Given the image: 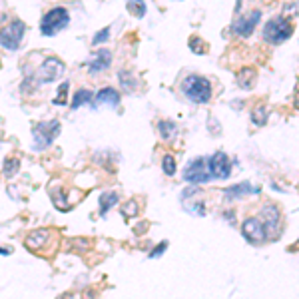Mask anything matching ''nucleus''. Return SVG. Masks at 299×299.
Masks as SVG:
<instances>
[{
    "mask_svg": "<svg viewBox=\"0 0 299 299\" xmlns=\"http://www.w3.org/2000/svg\"><path fill=\"white\" fill-rule=\"evenodd\" d=\"M182 92L192 100L194 104H207L211 100V84L203 76L190 74L182 82Z\"/></svg>",
    "mask_w": 299,
    "mask_h": 299,
    "instance_id": "obj_1",
    "label": "nucleus"
},
{
    "mask_svg": "<svg viewBox=\"0 0 299 299\" xmlns=\"http://www.w3.org/2000/svg\"><path fill=\"white\" fill-rule=\"evenodd\" d=\"M68 24H70V14H68L66 8L62 6H56L52 10H48L42 20H40V32L44 36H54L60 30H64Z\"/></svg>",
    "mask_w": 299,
    "mask_h": 299,
    "instance_id": "obj_2",
    "label": "nucleus"
},
{
    "mask_svg": "<svg viewBox=\"0 0 299 299\" xmlns=\"http://www.w3.org/2000/svg\"><path fill=\"white\" fill-rule=\"evenodd\" d=\"M293 34V24L283 18V16H275L264 26V40L269 44H281L285 40H289Z\"/></svg>",
    "mask_w": 299,
    "mask_h": 299,
    "instance_id": "obj_3",
    "label": "nucleus"
},
{
    "mask_svg": "<svg viewBox=\"0 0 299 299\" xmlns=\"http://www.w3.org/2000/svg\"><path fill=\"white\" fill-rule=\"evenodd\" d=\"M60 134V122L58 120H50V122H38V124H34L32 126V148L36 152H40V150H44V148H48L54 140H56V136Z\"/></svg>",
    "mask_w": 299,
    "mask_h": 299,
    "instance_id": "obj_4",
    "label": "nucleus"
},
{
    "mask_svg": "<svg viewBox=\"0 0 299 299\" xmlns=\"http://www.w3.org/2000/svg\"><path fill=\"white\" fill-rule=\"evenodd\" d=\"M64 62L62 60H58L56 56H48L44 62H42V66L36 70V74H34L30 80H26V82H30V84H44V82H54V80H58L62 74H64Z\"/></svg>",
    "mask_w": 299,
    "mask_h": 299,
    "instance_id": "obj_5",
    "label": "nucleus"
},
{
    "mask_svg": "<svg viewBox=\"0 0 299 299\" xmlns=\"http://www.w3.org/2000/svg\"><path fill=\"white\" fill-rule=\"evenodd\" d=\"M24 32H26V24L22 20H12L8 22L4 28H0V46L14 52L20 48L22 44V38H24Z\"/></svg>",
    "mask_w": 299,
    "mask_h": 299,
    "instance_id": "obj_6",
    "label": "nucleus"
},
{
    "mask_svg": "<svg viewBox=\"0 0 299 299\" xmlns=\"http://www.w3.org/2000/svg\"><path fill=\"white\" fill-rule=\"evenodd\" d=\"M184 180L190 182V184H196V186L209 182L211 174H209V167H207V160H203V158L192 160L184 169Z\"/></svg>",
    "mask_w": 299,
    "mask_h": 299,
    "instance_id": "obj_7",
    "label": "nucleus"
},
{
    "mask_svg": "<svg viewBox=\"0 0 299 299\" xmlns=\"http://www.w3.org/2000/svg\"><path fill=\"white\" fill-rule=\"evenodd\" d=\"M241 233H243V237H245L249 243H255V245L264 243L267 239L266 228H264V224H262L260 218H247V220L243 222V226H241Z\"/></svg>",
    "mask_w": 299,
    "mask_h": 299,
    "instance_id": "obj_8",
    "label": "nucleus"
},
{
    "mask_svg": "<svg viewBox=\"0 0 299 299\" xmlns=\"http://www.w3.org/2000/svg\"><path fill=\"white\" fill-rule=\"evenodd\" d=\"M260 20H262V12H260V10H251L249 14L241 16V18H237V20L233 22L232 32L237 34V36H241V38H247V36H251V32L255 30V26L260 24Z\"/></svg>",
    "mask_w": 299,
    "mask_h": 299,
    "instance_id": "obj_9",
    "label": "nucleus"
},
{
    "mask_svg": "<svg viewBox=\"0 0 299 299\" xmlns=\"http://www.w3.org/2000/svg\"><path fill=\"white\" fill-rule=\"evenodd\" d=\"M207 167H209L211 178H218V180H226V178H230V174H232V164H230L226 152H216V154L207 160Z\"/></svg>",
    "mask_w": 299,
    "mask_h": 299,
    "instance_id": "obj_10",
    "label": "nucleus"
},
{
    "mask_svg": "<svg viewBox=\"0 0 299 299\" xmlns=\"http://www.w3.org/2000/svg\"><path fill=\"white\" fill-rule=\"evenodd\" d=\"M279 222H281L279 207L275 203L264 205V228H266L267 237H277V233H279Z\"/></svg>",
    "mask_w": 299,
    "mask_h": 299,
    "instance_id": "obj_11",
    "label": "nucleus"
},
{
    "mask_svg": "<svg viewBox=\"0 0 299 299\" xmlns=\"http://www.w3.org/2000/svg\"><path fill=\"white\" fill-rule=\"evenodd\" d=\"M110 64H112V52L102 48L98 52H94V56L90 58V62H88V72H90V74H100V72L108 70Z\"/></svg>",
    "mask_w": 299,
    "mask_h": 299,
    "instance_id": "obj_12",
    "label": "nucleus"
},
{
    "mask_svg": "<svg viewBox=\"0 0 299 299\" xmlns=\"http://www.w3.org/2000/svg\"><path fill=\"white\" fill-rule=\"evenodd\" d=\"M94 104L96 106H112V108H116V106H120V92L116 90V88H102L98 94L94 96Z\"/></svg>",
    "mask_w": 299,
    "mask_h": 299,
    "instance_id": "obj_13",
    "label": "nucleus"
},
{
    "mask_svg": "<svg viewBox=\"0 0 299 299\" xmlns=\"http://www.w3.org/2000/svg\"><path fill=\"white\" fill-rule=\"evenodd\" d=\"M245 194H260V188L251 186L249 182H241V184H237V186L226 188V192H224V196H226L228 199L241 198V196H245Z\"/></svg>",
    "mask_w": 299,
    "mask_h": 299,
    "instance_id": "obj_14",
    "label": "nucleus"
},
{
    "mask_svg": "<svg viewBox=\"0 0 299 299\" xmlns=\"http://www.w3.org/2000/svg\"><path fill=\"white\" fill-rule=\"evenodd\" d=\"M235 80H237L239 88L249 90V88H253V84H255V70H253V68H241V70L237 72Z\"/></svg>",
    "mask_w": 299,
    "mask_h": 299,
    "instance_id": "obj_15",
    "label": "nucleus"
},
{
    "mask_svg": "<svg viewBox=\"0 0 299 299\" xmlns=\"http://www.w3.org/2000/svg\"><path fill=\"white\" fill-rule=\"evenodd\" d=\"M50 237V232L48 230H34L28 237H26V247L30 249H40Z\"/></svg>",
    "mask_w": 299,
    "mask_h": 299,
    "instance_id": "obj_16",
    "label": "nucleus"
},
{
    "mask_svg": "<svg viewBox=\"0 0 299 299\" xmlns=\"http://www.w3.org/2000/svg\"><path fill=\"white\" fill-rule=\"evenodd\" d=\"M92 100H94V94H92L90 90L80 88V90H76V94L72 96L70 108H72V110H76V108H80V106H84V104H92Z\"/></svg>",
    "mask_w": 299,
    "mask_h": 299,
    "instance_id": "obj_17",
    "label": "nucleus"
},
{
    "mask_svg": "<svg viewBox=\"0 0 299 299\" xmlns=\"http://www.w3.org/2000/svg\"><path fill=\"white\" fill-rule=\"evenodd\" d=\"M118 194H114V192H104L102 196H100V213L102 216H106L108 213V209H112L116 203H118Z\"/></svg>",
    "mask_w": 299,
    "mask_h": 299,
    "instance_id": "obj_18",
    "label": "nucleus"
},
{
    "mask_svg": "<svg viewBox=\"0 0 299 299\" xmlns=\"http://www.w3.org/2000/svg\"><path fill=\"white\" fill-rule=\"evenodd\" d=\"M267 116H269V112H267V106H264V104H260V106H255L251 110V122L255 126H266Z\"/></svg>",
    "mask_w": 299,
    "mask_h": 299,
    "instance_id": "obj_19",
    "label": "nucleus"
},
{
    "mask_svg": "<svg viewBox=\"0 0 299 299\" xmlns=\"http://www.w3.org/2000/svg\"><path fill=\"white\" fill-rule=\"evenodd\" d=\"M158 130H160L164 140H172L176 136V132H178V126L172 120H160L158 122Z\"/></svg>",
    "mask_w": 299,
    "mask_h": 299,
    "instance_id": "obj_20",
    "label": "nucleus"
},
{
    "mask_svg": "<svg viewBox=\"0 0 299 299\" xmlns=\"http://www.w3.org/2000/svg\"><path fill=\"white\" fill-rule=\"evenodd\" d=\"M18 169H20V160H18V158H8V160L4 162V167H2V172H4L6 178L16 176Z\"/></svg>",
    "mask_w": 299,
    "mask_h": 299,
    "instance_id": "obj_21",
    "label": "nucleus"
},
{
    "mask_svg": "<svg viewBox=\"0 0 299 299\" xmlns=\"http://www.w3.org/2000/svg\"><path fill=\"white\" fill-rule=\"evenodd\" d=\"M128 10L136 18H142L146 14V2L144 0H128Z\"/></svg>",
    "mask_w": 299,
    "mask_h": 299,
    "instance_id": "obj_22",
    "label": "nucleus"
},
{
    "mask_svg": "<svg viewBox=\"0 0 299 299\" xmlns=\"http://www.w3.org/2000/svg\"><path fill=\"white\" fill-rule=\"evenodd\" d=\"M118 78H120L122 86H126V90H128V92H134V90H136L138 82H136V78H134V76L130 74V72H128V70H122V72L118 74Z\"/></svg>",
    "mask_w": 299,
    "mask_h": 299,
    "instance_id": "obj_23",
    "label": "nucleus"
},
{
    "mask_svg": "<svg viewBox=\"0 0 299 299\" xmlns=\"http://www.w3.org/2000/svg\"><path fill=\"white\" fill-rule=\"evenodd\" d=\"M162 167H164V174H166V176H174V174H176V160H174L172 154H166V156H164Z\"/></svg>",
    "mask_w": 299,
    "mask_h": 299,
    "instance_id": "obj_24",
    "label": "nucleus"
},
{
    "mask_svg": "<svg viewBox=\"0 0 299 299\" xmlns=\"http://www.w3.org/2000/svg\"><path fill=\"white\" fill-rule=\"evenodd\" d=\"M136 213H138V201H136V199L126 201L124 207H122V216H124V218H134Z\"/></svg>",
    "mask_w": 299,
    "mask_h": 299,
    "instance_id": "obj_25",
    "label": "nucleus"
},
{
    "mask_svg": "<svg viewBox=\"0 0 299 299\" xmlns=\"http://www.w3.org/2000/svg\"><path fill=\"white\" fill-rule=\"evenodd\" d=\"M68 82H62L60 84V88H58V94H56V98H54V104L56 106H64L66 104V96H68Z\"/></svg>",
    "mask_w": 299,
    "mask_h": 299,
    "instance_id": "obj_26",
    "label": "nucleus"
},
{
    "mask_svg": "<svg viewBox=\"0 0 299 299\" xmlns=\"http://www.w3.org/2000/svg\"><path fill=\"white\" fill-rule=\"evenodd\" d=\"M190 48H192L194 54H203V50H205V46H203V42H201L199 36H192L190 38Z\"/></svg>",
    "mask_w": 299,
    "mask_h": 299,
    "instance_id": "obj_27",
    "label": "nucleus"
},
{
    "mask_svg": "<svg viewBox=\"0 0 299 299\" xmlns=\"http://www.w3.org/2000/svg\"><path fill=\"white\" fill-rule=\"evenodd\" d=\"M110 38V28L106 26V28H102V30H98V32L94 34V38H92V44L94 46H98V44H104L106 40Z\"/></svg>",
    "mask_w": 299,
    "mask_h": 299,
    "instance_id": "obj_28",
    "label": "nucleus"
},
{
    "mask_svg": "<svg viewBox=\"0 0 299 299\" xmlns=\"http://www.w3.org/2000/svg\"><path fill=\"white\" fill-rule=\"evenodd\" d=\"M166 249H167V241H162V243H160L156 249H152V251H150V260H154V258H160V255H162Z\"/></svg>",
    "mask_w": 299,
    "mask_h": 299,
    "instance_id": "obj_29",
    "label": "nucleus"
},
{
    "mask_svg": "<svg viewBox=\"0 0 299 299\" xmlns=\"http://www.w3.org/2000/svg\"><path fill=\"white\" fill-rule=\"evenodd\" d=\"M8 253H10L8 249H2V247H0V255H8Z\"/></svg>",
    "mask_w": 299,
    "mask_h": 299,
    "instance_id": "obj_30",
    "label": "nucleus"
},
{
    "mask_svg": "<svg viewBox=\"0 0 299 299\" xmlns=\"http://www.w3.org/2000/svg\"><path fill=\"white\" fill-rule=\"evenodd\" d=\"M295 108H297V110H299V92H297V94H295Z\"/></svg>",
    "mask_w": 299,
    "mask_h": 299,
    "instance_id": "obj_31",
    "label": "nucleus"
}]
</instances>
